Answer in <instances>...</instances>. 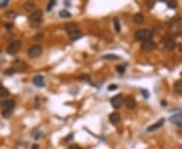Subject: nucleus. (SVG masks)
<instances>
[{
  "label": "nucleus",
  "mask_w": 182,
  "mask_h": 149,
  "mask_svg": "<svg viewBox=\"0 0 182 149\" xmlns=\"http://www.w3.org/2000/svg\"><path fill=\"white\" fill-rule=\"evenodd\" d=\"M20 47H21V42L19 40H14V41L10 42V44L6 48V51L9 55H15L19 51Z\"/></svg>",
  "instance_id": "nucleus-7"
},
{
  "label": "nucleus",
  "mask_w": 182,
  "mask_h": 149,
  "mask_svg": "<svg viewBox=\"0 0 182 149\" xmlns=\"http://www.w3.org/2000/svg\"><path fill=\"white\" fill-rule=\"evenodd\" d=\"M11 69L14 73H22L27 69V65L24 60L17 58V60H13L12 64H11Z\"/></svg>",
  "instance_id": "nucleus-4"
},
{
  "label": "nucleus",
  "mask_w": 182,
  "mask_h": 149,
  "mask_svg": "<svg viewBox=\"0 0 182 149\" xmlns=\"http://www.w3.org/2000/svg\"><path fill=\"white\" fill-rule=\"evenodd\" d=\"M113 24H114V29L117 32H119L120 29H122V27H120V23H119V20H118L117 17H114L113 18Z\"/></svg>",
  "instance_id": "nucleus-23"
},
{
  "label": "nucleus",
  "mask_w": 182,
  "mask_h": 149,
  "mask_svg": "<svg viewBox=\"0 0 182 149\" xmlns=\"http://www.w3.org/2000/svg\"><path fill=\"white\" fill-rule=\"evenodd\" d=\"M111 106H112L114 109H118L120 106L124 104V97H122V94L115 95L114 97H112V99L110 100Z\"/></svg>",
  "instance_id": "nucleus-8"
},
{
  "label": "nucleus",
  "mask_w": 182,
  "mask_h": 149,
  "mask_svg": "<svg viewBox=\"0 0 182 149\" xmlns=\"http://www.w3.org/2000/svg\"><path fill=\"white\" fill-rule=\"evenodd\" d=\"M117 71L119 74H124V71H126V65H118V67H117Z\"/></svg>",
  "instance_id": "nucleus-27"
},
{
  "label": "nucleus",
  "mask_w": 182,
  "mask_h": 149,
  "mask_svg": "<svg viewBox=\"0 0 182 149\" xmlns=\"http://www.w3.org/2000/svg\"><path fill=\"white\" fill-rule=\"evenodd\" d=\"M167 5H168V7L171 8V9H175V8L177 7V2L176 1H168Z\"/></svg>",
  "instance_id": "nucleus-25"
},
{
  "label": "nucleus",
  "mask_w": 182,
  "mask_h": 149,
  "mask_svg": "<svg viewBox=\"0 0 182 149\" xmlns=\"http://www.w3.org/2000/svg\"><path fill=\"white\" fill-rule=\"evenodd\" d=\"M55 5H56V1H54V0H51V1L49 2V4H48V6H47V10L48 11H51L52 8H53Z\"/></svg>",
  "instance_id": "nucleus-26"
},
{
  "label": "nucleus",
  "mask_w": 182,
  "mask_h": 149,
  "mask_svg": "<svg viewBox=\"0 0 182 149\" xmlns=\"http://www.w3.org/2000/svg\"><path fill=\"white\" fill-rule=\"evenodd\" d=\"M7 4H8V1L7 0H3L2 2H0V8H4V7H6L7 6Z\"/></svg>",
  "instance_id": "nucleus-30"
},
{
  "label": "nucleus",
  "mask_w": 182,
  "mask_h": 149,
  "mask_svg": "<svg viewBox=\"0 0 182 149\" xmlns=\"http://www.w3.org/2000/svg\"><path fill=\"white\" fill-rule=\"evenodd\" d=\"M156 47V44L153 39H150V40H146V41L142 42V48L143 51H150L152 49H154Z\"/></svg>",
  "instance_id": "nucleus-9"
},
{
  "label": "nucleus",
  "mask_w": 182,
  "mask_h": 149,
  "mask_svg": "<svg viewBox=\"0 0 182 149\" xmlns=\"http://www.w3.org/2000/svg\"><path fill=\"white\" fill-rule=\"evenodd\" d=\"M59 15H60V17H62V18H70V17H71V13L65 9L61 10L60 12H59Z\"/></svg>",
  "instance_id": "nucleus-22"
},
{
  "label": "nucleus",
  "mask_w": 182,
  "mask_h": 149,
  "mask_svg": "<svg viewBox=\"0 0 182 149\" xmlns=\"http://www.w3.org/2000/svg\"><path fill=\"white\" fill-rule=\"evenodd\" d=\"M65 30L67 31L68 34H71V33H73V32H77V31H79V28L75 23H69L66 25Z\"/></svg>",
  "instance_id": "nucleus-15"
},
{
  "label": "nucleus",
  "mask_w": 182,
  "mask_h": 149,
  "mask_svg": "<svg viewBox=\"0 0 182 149\" xmlns=\"http://www.w3.org/2000/svg\"><path fill=\"white\" fill-rule=\"evenodd\" d=\"M124 104L127 109H134L136 107V101L133 97H127L126 99H124Z\"/></svg>",
  "instance_id": "nucleus-12"
},
{
  "label": "nucleus",
  "mask_w": 182,
  "mask_h": 149,
  "mask_svg": "<svg viewBox=\"0 0 182 149\" xmlns=\"http://www.w3.org/2000/svg\"><path fill=\"white\" fill-rule=\"evenodd\" d=\"M174 90L176 93L181 94L182 93V80L177 81L176 83L174 84Z\"/></svg>",
  "instance_id": "nucleus-18"
},
{
  "label": "nucleus",
  "mask_w": 182,
  "mask_h": 149,
  "mask_svg": "<svg viewBox=\"0 0 182 149\" xmlns=\"http://www.w3.org/2000/svg\"><path fill=\"white\" fill-rule=\"evenodd\" d=\"M43 20V11L41 9L36 10L35 12H33L28 17V22L33 27H38L41 25Z\"/></svg>",
  "instance_id": "nucleus-1"
},
{
  "label": "nucleus",
  "mask_w": 182,
  "mask_h": 149,
  "mask_svg": "<svg viewBox=\"0 0 182 149\" xmlns=\"http://www.w3.org/2000/svg\"><path fill=\"white\" fill-rule=\"evenodd\" d=\"M69 37L71 40H77L82 37V33H81V31L79 30V31H77V32H73L71 34H69Z\"/></svg>",
  "instance_id": "nucleus-20"
},
{
  "label": "nucleus",
  "mask_w": 182,
  "mask_h": 149,
  "mask_svg": "<svg viewBox=\"0 0 182 149\" xmlns=\"http://www.w3.org/2000/svg\"><path fill=\"white\" fill-rule=\"evenodd\" d=\"M141 92H142L143 96H144L146 99H148V98H149V97H150V94H149V92H148V90L142 89V90H141Z\"/></svg>",
  "instance_id": "nucleus-29"
},
{
  "label": "nucleus",
  "mask_w": 182,
  "mask_h": 149,
  "mask_svg": "<svg viewBox=\"0 0 182 149\" xmlns=\"http://www.w3.org/2000/svg\"><path fill=\"white\" fill-rule=\"evenodd\" d=\"M136 39L140 40V41H146V40H150L153 37V32L149 29H140L135 33Z\"/></svg>",
  "instance_id": "nucleus-3"
},
{
  "label": "nucleus",
  "mask_w": 182,
  "mask_h": 149,
  "mask_svg": "<svg viewBox=\"0 0 182 149\" xmlns=\"http://www.w3.org/2000/svg\"><path fill=\"white\" fill-rule=\"evenodd\" d=\"M169 120L172 122V123H176V122L182 120V112L181 113H177V114L172 115L169 118Z\"/></svg>",
  "instance_id": "nucleus-16"
},
{
  "label": "nucleus",
  "mask_w": 182,
  "mask_h": 149,
  "mask_svg": "<svg viewBox=\"0 0 182 149\" xmlns=\"http://www.w3.org/2000/svg\"><path fill=\"white\" fill-rule=\"evenodd\" d=\"M103 60H119V56H115V55H105L102 56Z\"/></svg>",
  "instance_id": "nucleus-24"
},
{
  "label": "nucleus",
  "mask_w": 182,
  "mask_h": 149,
  "mask_svg": "<svg viewBox=\"0 0 182 149\" xmlns=\"http://www.w3.org/2000/svg\"><path fill=\"white\" fill-rule=\"evenodd\" d=\"M42 53H43V47L40 44H33V46H31L28 48V51H27V55L31 58H38V56H42Z\"/></svg>",
  "instance_id": "nucleus-6"
},
{
  "label": "nucleus",
  "mask_w": 182,
  "mask_h": 149,
  "mask_svg": "<svg viewBox=\"0 0 182 149\" xmlns=\"http://www.w3.org/2000/svg\"><path fill=\"white\" fill-rule=\"evenodd\" d=\"M10 93H9L8 89H6L5 87H0V97L1 98H5V97H8Z\"/></svg>",
  "instance_id": "nucleus-21"
},
{
  "label": "nucleus",
  "mask_w": 182,
  "mask_h": 149,
  "mask_svg": "<svg viewBox=\"0 0 182 149\" xmlns=\"http://www.w3.org/2000/svg\"><path fill=\"white\" fill-rule=\"evenodd\" d=\"M31 149H38V144H33V145H31Z\"/></svg>",
  "instance_id": "nucleus-36"
},
{
  "label": "nucleus",
  "mask_w": 182,
  "mask_h": 149,
  "mask_svg": "<svg viewBox=\"0 0 182 149\" xmlns=\"http://www.w3.org/2000/svg\"><path fill=\"white\" fill-rule=\"evenodd\" d=\"M15 12H13V11H9V12H7L5 14V16L7 17V18H14L15 17Z\"/></svg>",
  "instance_id": "nucleus-28"
},
{
  "label": "nucleus",
  "mask_w": 182,
  "mask_h": 149,
  "mask_svg": "<svg viewBox=\"0 0 182 149\" xmlns=\"http://www.w3.org/2000/svg\"><path fill=\"white\" fill-rule=\"evenodd\" d=\"M69 149H82L80 146H78V145H71L69 147Z\"/></svg>",
  "instance_id": "nucleus-34"
},
{
  "label": "nucleus",
  "mask_w": 182,
  "mask_h": 149,
  "mask_svg": "<svg viewBox=\"0 0 182 149\" xmlns=\"http://www.w3.org/2000/svg\"><path fill=\"white\" fill-rule=\"evenodd\" d=\"M35 7H36V4L31 1H26L24 3V9L26 11H31L33 9H35Z\"/></svg>",
  "instance_id": "nucleus-19"
},
{
  "label": "nucleus",
  "mask_w": 182,
  "mask_h": 149,
  "mask_svg": "<svg viewBox=\"0 0 182 149\" xmlns=\"http://www.w3.org/2000/svg\"><path fill=\"white\" fill-rule=\"evenodd\" d=\"M14 74V72L12 71V69H11V67L5 71V74H8V76H11V74Z\"/></svg>",
  "instance_id": "nucleus-31"
},
{
  "label": "nucleus",
  "mask_w": 182,
  "mask_h": 149,
  "mask_svg": "<svg viewBox=\"0 0 182 149\" xmlns=\"http://www.w3.org/2000/svg\"><path fill=\"white\" fill-rule=\"evenodd\" d=\"M180 149H182V146H181V148H180Z\"/></svg>",
  "instance_id": "nucleus-37"
},
{
  "label": "nucleus",
  "mask_w": 182,
  "mask_h": 149,
  "mask_svg": "<svg viewBox=\"0 0 182 149\" xmlns=\"http://www.w3.org/2000/svg\"><path fill=\"white\" fill-rule=\"evenodd\" d=\"M33 85L38 88H43L45 86L44 78H43V76H41V74H36V76L33 77Z\"/></svg>",
  "instance_id": "nucleus-11"
},
{
  "label": "nucleus",
  "mask_w": 182,
  "mask_h": 149,
  "mask_svg": "<svg viewBox=\"0 0 182 149\" xmlns=\"http://www.w3.org/2000/svg\"><path fill=\"white\" fill-rule=\"evenodd\" d=\"M133 20H134V22H136V23H142V22L144 21V15L140 12L136 13V14L134 15Z\"/></svg>",
  "instance_id": "nucleus-17"
},
{
  "label": "nucleus",
  "mask_w": 182,
  "mask_h": 149,
  "mask_svg": "<svg viewBox=\"0 0 182 149\" xmlns=\"http://www.w3.org/2000/svg\"><path fill=\"white\" fill-rule=\"evenodd\" d=\"M117 85H110L108 86V91H113V90H117Z\"/></svg>",
  "instance_id": "nucleus-32"
},
{
  "label": "nucleus",
  "mask_w": 182,
  "mask_h": 149,
  "mask_svg": "<svg viewBox=\"0 0 182 149\" xmlns=\"http://www.w3.org/2000/svg\"><path fill=\"white\" fill-rule=\"evenodd\" d=\"M13 27V24L12 23H6L5 24V28L6 29H11Z\"/></svg>",
  "instance_id": "nucleus-33"
},
{
  "label": "nucleus",
  "mask_w": 182,
  "mask_h": 149,
  "mask_svg": "<svg viewBox=\"0 0 182 149\" xmlns=\"http://www.w3.org/2000/svg\"><path fill=\"white\" fill-rule=\"evenodd\" d=\"M164 122H165V119H164V118L160 119V120L157 121L156 123L153 124V125L149 126V127L147 128V132H153V131L159 129V128H161L164 125Z\"/></svg>",
  "instance_id": "nucleus-10"
},
{
  "label": "nucleus",
  "mask_w": 182,
  "mask_h": 149,
  "mask_svg": "<svg viewBox=\"0 0 182 149\" xmlns=\"http://www.w3.org/2000/svg\"><path fill=\"white\" fill-rule=\"evenodd\" d=\"M164 47L168 51H173L176 47V42L171 38H167V39L164 40Z\"/></svg>",
  "instance_id": "nucleus-13"
},
{
  "label": "nucleus",
  "mask_w": 182,
  "mask_h": 149,
  "mask_svg": "<svg viewBox=\"0 0 182 149\" xmlns=\"http://www.w3.org/2000/svg\"><path fill=\"white\" fill-rule=\"evenodd\" d=\"M169 31L172 34H179L182 33V18L173 20L170 24Z\"/></svg>",
  "instance_id": "nucleus-5"
},
{
  "label": "nucleus",
  "mask_w": 182,
  "mask_h": 149,
  "mask_svg": "<svg viewBox=\"0 0 182 149\" xmlns=\"http://www.w3.org/2000/svg\"><path fill=\"white\" fill-rule=\"evenodd\" d=\"M176 124H177V126H178V127H180V128H182V120H180V121H178V122H176Z\"/></svg>",
  "instance_id": "nucleus-35"
},
{
  "label": "nucleus",
  "mask_w": 182,
  "mask_h": 149,
  "mask_svg": "<svg viewBox=\"0 0 182 149\" xmlns=\"http://www.w3.org/2000/svg\"><path fill=\"white\" fill-rule=\"evenodd\" d=\"M13 108H14V102L12 100L0 102V109H2V116L3 117H8L12 112Z\"/></svg>",
  "instance_id": "nucleus-2"
},
{
  "label": "nucleus",
  "mask_w": 182,
  "mask_h": 149,
  "mask_svg": "<svg viewBox=\"0 0 182 149\" xmlns=\"http://www.w3.org/2000/svg\"><path fill=\"white\" fill-rule=\"evenodd\" d=\"M108 118H109V121L115 125V124H117L120 120V115H119V113H117V112H113V113H111V114H109Z\"/></svg>",
  "instance_id": "nucleus-14"
}]
</instances>
